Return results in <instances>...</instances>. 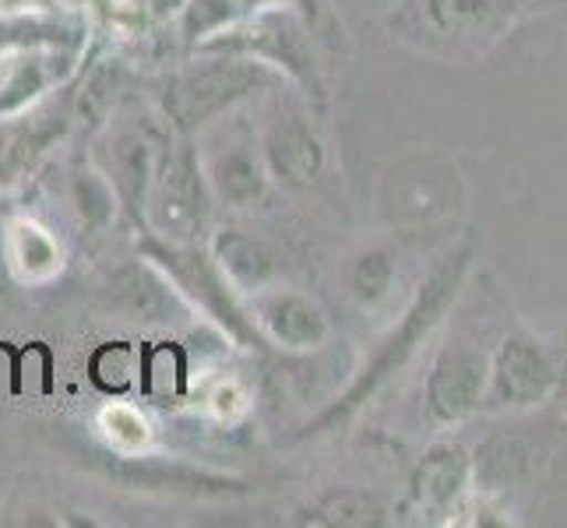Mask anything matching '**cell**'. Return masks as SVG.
Returning a JSON list of instances; mask_svg holds the SVG:
<instances>
[{
  "mask_svg": "<svg viewBox=\"0 0 567 528\" xmlns=\"http://www.w3.org/2000/svg\"><path fill=\"white\" fill-rule=\"evenodd\" d=\"M92 381L103 391H124L131 384V370H134V352L121 342L103 345L92 356Z\"/></svg>",
  "mask_w": 567,
  "mask_h": 528,
  "instance_id": "11",
  "label": "cell"
},
{
  "mask_svg": "<svg viewBox=\"0 0 567 528\" xmlns=\"http://www.w3.org/2000/svg\"><path fill=\"white\" fill-rule=\"evenodd\" d=\"M494 0H426V18L434 22V29L441 35H476V29L483 32L486 22L494 14Z\"/></svg>",
  "mask_w": 567,
  "mask_h": 528,
  "instance_id": "5",
  "label": "cell"
},
{
  "mask_svg": "<svg viewBox=\"0 0 567 528\" xmlns=\"http://www.w3.org/2000/svg\"><path fill=\"white\" fill-rule=\"evenodd\" d=\"M462 476H465L462 455L452 452V447H444V452H434V455L423 462L420 479H416V490L430 504H444V500L455 497V490L462 486Z\"/></svg>",
  "mask_w": 567,
  "mask_h": 528,
  "instance_id": "7",
  "label": "cell"
},
{
  "mask_svg": "<svg viewBox=\"0 0 567 528\" xmlns=\"http://www.w3.org/2000/svg\"><path fill=\"white\" fill-rule=\"evenodd\" d=\"M391 279V265L384 253H367V258L357 261V271H353V289L360 292L363 300H378L384 286Z\"/></svg>",
  "mask_w": 567,
  "mask_h": 528,
  "instance_id": "12",
  "label": "cell"
},
{
  "mask_svg": "<svg viewBox=\"0 0 567 528\" xmlns=\"http://www.w3.org/2000/svg\"><path fill=\"white\" fill-rule=\"evenodd\" d=\"M215 184L229 205H250L261 194V169L250 152H229L215 163Z\"/></svg>",
  "mask_w": 567,
  "mask_h": 528,
  "instance_id": "6",
  "label": "cell"
},
{
  "mask_svg": "<svg viewBox=\"0 0 567 528\" xmlns=\"http://www.w3.org/2000/svg\"><path fill=\"white\" fill-rule=\"evenodd\" d=\"M14 391H25V395H47L53 391V356L43 342L29 345L14 366Z\"/></svg>",
  "mask_w": 567,
  "mask_h": 528,
  "instance_id": "10",
  "label": "cell"
},
{
  "mask_svg": "<svg viewBox=\"0 0 567 528\" xmlns=\"http://www.w3.org/2000/svg\"><path fill=\"white\" fill-rule=\"evenodd\" d=\"M219 250H223V265L233 271V279H240L244 286L265 282L271 276V258L261 244H254L247 237H226Z\"/></svg>",
  "mask_w": 567,
  "mask_h": 528,
  "instance_id": "8",
  "label": "cell"
},
{
  "mask_svg": "<svg viewBox=\"0 0 567 528\" xmlns=\"http://www.w3.org/2000/svg\"><path fill=\"white\" fill-rule=\"evenodd\" d=\"M554 381L550 363L543 360V352L533 342H507L497 360V395L512 405H529L546 395V387Z\"/></svg>",
  "mask_w": 567,
  "mask_h": 528,
  "instance_id": "2",
  "label": "cell"
},
{
  "mask_svg": "<svg viewBox=\"0 0 567 528\" xmlns=\"http://www.w3.org/2000/svg\"><path fill=\"white\" fill-rule=\"evenodd\" d=\"M265 321L271 328V335L279 342L292 345V349H307V345H318L324 339V318L315 303H307L300 297H276L265 303Z\"/></svg>",
  "mask_w": 567,
  "mask_h": 528,
  "instance_id": "4",
  "label": "cell"
},
{
  "mask_svg": "<svg viewBox=\"0 0 567 528\" xmlns=\"http://www.w3.org/2000/svg\"><path fill=\"white\" fill-rule=\"evenodd\" d=\"M486 366L476 352H447L430 377V408L441 420H458L476 405Z\"/></svg>",
  "mask_w": 567,
  "mask_h": 528,
  "instance_id": "1",
  "label": "cell"
},
{
  "mask_svg": "<svg viewBox=\"0 0 567 528\" xmlns=\"http://www.w3.org/2000/svg\"><path fill=\"white\" fill-rule=\"evenodd\" d=\"M184 384V363L173 345H159L145 356V391L152 398L169 402Z\"/></svg>",
  "mask_w": 567,
  "mask_h": 528,
  "instance_id": "9",
  "label": "cell"
},
{
  "mask_svg": "<svg viewBox=\"0 0 567 528\" xmlns=\"http://www.w3.org/2000/svg\"><path fill=\"white\" fill-rule=\"evenodd\" d=\"M268 159L271 169L279 173L286 184H310L321 166V148L300 121H286L271 131L268 138Z\"/></svg>",
  "mask_w": 567,
  "mask_h": 528,
  "instance_id": "3",
  "label": "cell"
}]
</instances>
